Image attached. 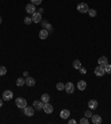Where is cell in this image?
Instances as JSON below:
<instances>
[{
    "instance_id": "6da1fadb",
    "label": "cell",
    "mask_w": 111,
    "mask_h": 124,
    "mask_svg": "<svg viewBox=\"0 0 111 124\" xmlns=\"http://www.w3.org/2000/svg\"><path fill=\"white\" fill-rule=\"evenodd\" d=\"M16 105L19 108H25L27 106V101L22 97H18V98H16Z\"/></svg>"
},
{
    "instance_id": "7a4b0ae2",
    "label": "cell",
    "mask_w": 111,
    "mask_h": 124,
    "mask_svg": "<svg viewBox=\"0 0 111 124\" xmlns=\"http://www.w3.org/2000/svg\"><path fill=\"white\" fill-rule=\"evenodd\" d=\"M77 9H78V11L81 12V14H86V12H88V10H89V7H88L87 3L81 2V3H79V5H78Z\"/></svg>"
},
{
    "instance_id": "3957f363",
    "label": "cell",
    "mask_w": 111,
    "mask_h": 124,
    "mask_svg": "<svg viewBox=\"0 0 111 124\" xmlns=\"http://www.w3.org/2000/svg\"><path fill=\"white\" fill-rule=\"evenodd\" d=\"M12 97H13V93H12L11 91L6 90L5 92H3V94H2L3 101H10V100H11Z\"/></svg>"
},
{
    "instance_id": "277c9868",
    "label": "cell",
    "mask_w": 111,
    "mask_h": 124,
    "mask_svg": "<svg viewBox=\"0 0 111 124\" xmlns=\"http://www.w3.org/2000/svg\"><path fill=\"white\" fill-rule=\"evenodd\" d=\"M42 110L44 111V113H47V114H51L53 112V106L51 104L48 102V103H43V108Z\"/></svg>"
},
{
    "instance_id": "5b68a950",
    "label": "cell",
    "mask_w": 111,
    "mask_h": 124,
    "mask_svg": "<svg viewBox=\"0 0 111 124\" xmlns=\"http://www.w3.org/2000/svg\"><path fill=\"white\" fill-rule=\"evenodd\" d=\"M64 90H66V92H67L68 94H72L73 91H74V85H73V83L68 82V83L64 85Z\"/></svg>"
},
{
    "instance_id": "8992f818",
    "label": "cell",
    "mask_w": 111,
    "mask_h": 124,
    "mask_svg": "<svg viewBox=\"0 0 111 124\" xmlns=\"http://www.w3.org/2000/svg\"><path fill=\"white\" fill-rule=\"evenodd\" d=\"M94 74H96L97 76H103L105 74V67L103 66H98L94 68Z\"/></svg>"
},
{
    "instance_id": "52a82bcc",
    "label": "cell",
    "mask_w": 111,
    "mask_h": 124,
    "mask_svg": "<svg viewBox=\"0 0 111 124\" xmlns=\"http://www.w3.org/2000/svg\"><path fill=\"white\" fill-rule=\"evenodd\" d=\"M32 21L33 23H40L41 21V19H42V17H41V14L40 12H37L36 11L35 14H32Z\"/></svg>"
},
{
    "instance_id": "ba28073f",
    "label": "cell",
    "mask_w": 111,
    "mask_h": 124,
    "mask_svg": "<svg viewBox=\"0 0 111 124\" xmlns=\"http://www.w3.org/2000/svg\"><path fill=\"white\" fill-rule=\"evenodd\" d=\"M25 110V114H26V116H33V114H35V110H33V107H28V106H26L24 108Z\"/></svg>"
},
{
    "instance_id": "9c48e42d",
    "label": "cell",
    "mask_w": 111,
    "mask_h": 124,
    "mask_svg": "<svg viewBox=\"0 0 111 124\" xmlns=\"http://www.w3.org/2000/svg\"><path fill=\"white\" fill-rule=\"evenodd\" d=\"M33 107L38 111L42 110V108H43V102L42 101H35L33 102Z\"/></svg>"
},
{
    "instance_id": "30bf717a",
    "label": "cell",
    "mask_w": 111,
    "mask_h": 124,
    "mask_svg": "<svg viewBox=\"0 0 111 124\" xmlns=\"http://www.w3.org/2000/svg\"><path fill=\"white\" fill-rule=\"evenodd\" d=\"M35 84H36V81H35V78L33 77H28L26 78V85L27 86H29V87H32V86H35Z\"/></svg>"
},
{
    "instance_id": "8fae6325",
    "label": "cell",
    "mask_w": 111,
    "mask_h": 124,
    "mask_svg": "<svg viewBox=\"0 0 111 124\" xmlns=\"http://www.w3.org/2000/svg\"><path fill=\"white\" fill-rule=\"evenodd\" d=\"M26 11L28 12V14H35L36 12V7L35 5H32V3H30V5H27L26 6Z\"/></svg>"
},
{
    "instance_id": "7c38bea8",
    "label": "cell",
    "mask_w": 111,
    "mask_h": 124,
    "mask_svg": "<svg viewBox=\"0 0 111 124\" xmlns=\"http://www.w3.org/2000/svg\"><path fill=\"white\" fill-rule=\"evenodd\" d=\"M91 121H92L93 124H100L102 122V118H101V116H99V115H92L91 116Z\"/></svg>"
},
{
    "instance_id": "4fadbf2b",
    "label": "cell",
    "mask_w": 111,
    "mask_h": 124,
    "mask_svg": "<svg viewBox=\"0 0 111 124\" xmlns=\"http://www.w3.org/2000/svg\"><path fill=\"white\" fill-rule=\"evenodd\" d=\"M88 106H89L90 110H96L97 107H98V102H97L96 100H91V101H89V103H88Z\"/></svg>"
},
{
    "instance_id": "5bb4252c",
    "label": "cell",
    "mask_w": 111,
    "mask_h": 124,
    "mask_svg": "<svg viewBox=\"0 0 111 124\" xmlns=\"http://www.w3.org/2000/svg\"><path fill=\"white\" fill-rule=\"evenodd\" d=\"M48 35H49V32H48L47 29H41L40 32H39V37H40L41 39H47Z\"/></svg>"
},
{
    "instance_id": "9a60e30c",
    "label": "cell",
    "mask_w": 111,
    "mask_h": 124,
    "mask_svg": "<svg viewBox=\"0 0 111 124\" xmlns=\"http://www.w3.org/2000/svg\"><path fill=\"white\" fill-rule=\"evenodd\" d=\"M98 63H99L100 66L105 67V65L108 64V59H107V57H105V56H102V57H100L99 59H98Z\"/></svg>"
},
{
    "instance_id": "2e32d148",
    "label": "cell",
    "mask_w": 111,
    "mask_h": 124,
    "mask_svg": "<svg viewBox=\"0 0 111 124\" xmlns=\"http://www.w3.org/2000/svg\"><path fill=\"white\" fill-rule=\"evenodd\" d=\"M69 116H70V111H69V110H62L61 113H60V117L64 118V120H66V118H68Z\"/></svg>"
},
{
    "instance_id": "e0dca14e",
    "label": "cell",
    "mask_w": 111,
    "mask_h": 124,
    "mask_svg": "<svg viewBox=\"0 0 111 124\" xmlns=\"http://www.w3.org/2000/svg\"><path fill=\"white\" fill-rule=\"evenodd\" d=\"M87 87V83L85 81H79L78 82V90L80 91H85Z\"/></svg>"
},
{
    "instance_id": "ac0fdd59",
    "label": "cell",
    "mask_w": 111,
    "mask_h": 124,
    "mask_svg": "<svg viewBox=\"0 0 111 124\" xmlns=\"http://www.w3.org/2000/svg\"><path fill=\"white\" fill-rule=\"evenodd\" d=\"M16 84H17V86H24L26 84V79H24L22 77H19L17 79V82H16Z\"/></svg>"
},
{
    "instance_id": "d6986e66",
    "label": "cell",
    "mask_w": 111,
    "mask_h": 124,
    "mask_svg": "<svg viewBox=\"0 0 111 124\" xmlns=\"http://www.w3.org/2000/svg\"><path fill=\"white\" fill-rule=\"evenodd\" d=\"M41 101L43 102V103H48V102L50 101L49 94H42V96H41Z\"/></svg>"
},
{
    "instance_id": "ffe728a7",
    "label": "cell",
    "mask_w": 111,
    "mask_h": 124,
    "mask_svg": "<svg viewBox=\"0 0 111 124\" xmlns=\"http://www.w3.org/2000/svg\"><path fill=\"white\" fill-rule=\"evenodd\" d=\"M73 68H76V69H79L80 67H81V63H80L79 59H76V61H73Z\"/></svg>"
},
{
    "instance_id": "44dd1931",
    "label": "cell",
    "mask_w": 111,
    "mask_h": 124,
    "mask_svg": "<svg viewBox=\"0 0 111 124\" xmlns=\"http://www.w3.org/2000/svg\"><path fill=\"white\" fill-rule=\"evenodd\" d=\"M88 14H89V16H90V17H96V16H97L96 9H90V8H89V10H88Z\"/></svg>"
},
{
    "instance_id": "7402d4cb",
    "label": "cell",
    "mask_w": 111,
    "mask_h": 124,
    "mask_svg": "<svg viewBox=\"0 0 111 124\" xmlns=\"http://www.w3.org/2000/svg\"><path fill=\"white\" fill-rule=\"evenodd\" d=\"M7 74V68L5 66H0V76H3Z\"/></svg>"
},
{
    "instance_id": "603a6c76",
    "label": "cell",
    "mask_w": 111,
    "mask_h": 124,
    "mask_svg": "<svg viewBox=\"0 0 111 124\" xmlns=\"http://www.w3.org/2000/svg\"><path fill=\"white\" fill-rule=\"evenodd\" d=\"M57 90L58 91H63L64 90V84L63 83H58L57 84Z\"/></svg>"
},
{
    "instance_id": "cb8c5ba5",
    "label": "cell",
    "mask_w": 111,
    "mask_h": 124,
    "mask_svg": "<svg viewBox=\"0 0 111 124\" xmlns=\"http://www.w3.org/2000/svg\"><path fill=\"white\" fill-rule=\"evenodd\" d=\"M105 70L107 74H111V65H109V64H107L105 66Z\"/></svg>"
},
{
    "instance_id": "d4e9b609",
    "label": "cell",
    "mask_w": 111,
    "mask_h": 124,
    "mask_svg": "<svg viewBox=\"0 0 111 124\" xmlns=\"http://www.w3.org/2000/svg\"><path fill=\"white\" fill-rule=\"evenodd\" d=\"M85 116H86L87 118H91V116H92V113H91V110L86 111V112H85Z\"/></svg>"
},
{
    "instance_id": "484cf974",
    "label": "cell",
    "mask_w": 111,
    "mask_h": 124,
    "mask_svg": "<svg viewBox=\"0 0 111 124\" xmlns=\"http://www.w3.org/2000/svg\"><path fill=\"white\" fill-rule=\"evenodd\" d=\"M31 23H32V18H30V17L25 18V23H26V25H30Z\"/></svg>"
},
{
    "instance_id": "4316f807",
    "label": "cell",
    "mask_w": 111,
    "mask_h": 124,
    "mask_svg": "<svg viewBox=\"0 0 111 124\" xmlns=\"http://www.w3.org/2000/svg\"><path fill=\"white\" fill-rule=\"evenodd\" d=\"M41 2H42V0H31V3L35 5V6H38V5H40Z\"/></svg>"
},
{
    "instance_id": "83f0119b",
    "label": "cell",
    "mask_w": 111,
    "mask_h": 124,
    "mask_svg": "<svg viewBox=\"0 0 111 124\" xmlns=\"http://www.w3.org/2000/svg\"><path fill=\"white\" fill-rule=\"evenodd\" d=\"M80 123H81V124H88V123H89V121H88V118L85 116V117H82L81 120H80Z\"/></svg>"
},
{
    "instance_id": "f1b7e54d",
    "label": "cell",
    "mask_w": 111,
    "mask_h": 124,
    "mask_svg": "<svg viewBox=\"0 0 111 124\" xmlns=\"http://www.w3.org/2000/svg\"><path fill=\"white\" fill-rule=\"evenodd\" d=\"M79 70H80V73H81V74H83V75H85V74H87V69L85 68V67H80L79 68Z\"/></svg>"
},
{
    "instance_id": "f546056e",
    "label": "cell",
    "mask_w": 111,
    "mask_h": 124,
    "mask_svg": "<svg viewBox=\"0 0 111 124\" xmlns=\"http://www.w3.org/2000/svg\"><path fill=\"white\" fill-rule=\"evenodd\" d=\"M3 105V101H2V98H0V107H2Z\"/></svg>"
},
{
    "instance_id": "4dcf8cb0",
    "label": "cell",
    "mask_w": 111,
    "mask_h": 124,
    "mask_svg": "<svg viewBox=\"0 0 111 124\" xmlns=\"http://www.w3.org/2000/svg\"><path fill=\"white\" fill-rule=\"evenodd\" d=\"M69 123H70V124H74V123H76V121H74V120H70V121H69Z\"/></svg>"
},
{
    "instance_id": "1f68e13d",
    "label": "cell",
    "mask_w": 111,
    "mask_h": 124,
    "mask_svg": "<svg viewBox=\"0 0 111 124\" xmlns=\"http://www.w3.org/2000/svg\"><path fill=\"white\" fill-rule=\"evenodd\" d=\"M1 21H2V18L0 17V23H1Z\"/></svg>"
}]
</instances>
